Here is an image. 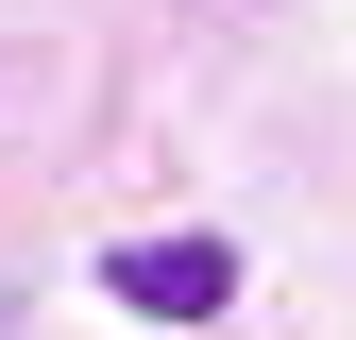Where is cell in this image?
Instances as JSON below:
<instances>
[{
    "label": "cell",
    "instance_id": "6da1fadb",
    "mask_svg": "<svg viewBox=\"0 0 356 340\" xmlns=\"http://www.w3.org/2000/svg\"><path fill=\"white\" fill-rule=\"evenodd\" d=\"M102 289H119L136 323H220V307H238V238H119Z\"/></svg>",
    "mask_w": 356,
    "mask_h": 340
}]
</instances>
